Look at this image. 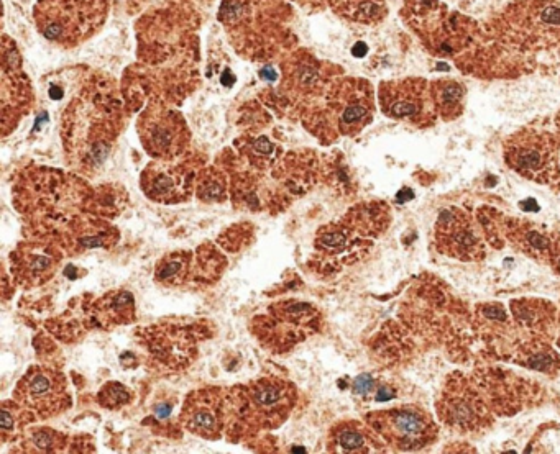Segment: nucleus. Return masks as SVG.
<instances>
[{"instance_id": "12", "label": "nucleus", "mask_w": 560, "mask_h": 454, "mask_svg": "<svg viewBox=\"0 0 560 454\" xmlns=\"http://www.w3.org/2000/svg\"><path fill=\"white\" fill-rule=\"evenodd\" d=\"M439 230L442 241L447 244L450 254L467 257L468 253H473V248L478 243L465 215L459 210H445L439 216Z\"/></svg>"}, {"instance_id": "17", "label": "nucleus", "mask_w": 560, "mask_h": 454, "mask_svg": "<svg viewBox=\"0 0 560 454\" xmlns=\"http://www.w3.org/2000/svg\"><path fill=\"white\" fill-rule=\"evenodd\" d=\"M197 197L204 202H222L227 195L225 177L217 171H207L197 179Z\"/></svg>"}, {"instance_id": "20", "label": "nucleus", "mask_w": 560, "mask_h": 454, "mask_svg": "<svg viewBox=\"0 0 560 454\" xmlns=\"http://www.w3.org/2000/svg\"><path fill=\"white\" fill-rule=\"evenodd\" d=\"M132 400V392L119 382H109L99 392V403L109 410H117Z\"/></svg>"}, {"instance_id": "1", "label": "nucleus", "mask_w": 560, "mask_h": 454, "mask_svg": "<svg viewBox=\"0 0 560 454\" xmlns=\"http://www.w3.org/2000/svg\"><path fill=\"white\" fill-rule=\"evenodd\" d=\"M107 5V0H38L34 20L46 40L76 46L100 30Z\"/></svg>"}, {"instance_id": "22", "label": "nucleus", "mask_w": 560, "mask_h": 454, "mask_svg": "<svg viewBox=\"0 0 560 454\" xmlns=\"http://www.w3.org/2000/svg\"><path fill=\"white\" fill-rule=\"evenodd\" d=\"M373 386H375V382H373L371 375L370 374H362L355 379L354 390H355V394H358V395H366L373 390Z\"/></svg>"}, {"instance_id": "13", "label": "nucleus", "mask_w": 560, "mask_h": 454, "mask_svg": "<svg viewBox=\"0 0 560 454\" xmlns=\"http://www.w3.org/2000/svg\"><path fill=\"white\" fill-rule=\"evenodd\" d=\"M371 117V102L366 94H350L343 97L340 114H338V127L343 135L358 133Z\"/></svg>"}, {"instance_id": "21", "label": "nucleus", "mask_w": 560, "mask_h": 454, "mask_svg": "<svg viewBox=\"0 0 560 454\" xmlns=\"http://www.w3.org/2000/svg\"><path fill=\"white\" fill-rule=\"evenodd\" d=\"M61 435L53 430H46V428H38L33 430L30 433V443L33 448H37V451H53L54 448L61 446Z\"/></svg>"}, {"instance_id": "9", "label": "nucleus", "mask_w": 560, "mask_h": 454, "mask_svg": "<svg viewBox=\"0 0 560 454\" xmlns=\"http://www.w3.org/2000/svg\"><path fill=\"white\" fill-rule=\"evenodd\" d=\"M379 102H381L383 111L391 118L421 120V118H426L431 110L427 99V86L423 79L383 84L379 87Z\"/></svg>"}, {"instance_id": "4", "label": "nucleus", "mask_w": 560, "mask_h": 454, "mask_svg": "<svg viewBox=\"0 0 560 454\" xmlns=\"http://www.w3.org/2000/svg\"><path fill=\"white\" fill-rule=\"evenodd\" d=\"M17 400L34 410L40 417L48 418L67 410L69 394L66 377L50 367L28 369L15 389Z\"/></svg>"}, {"instance_id": "26", "label": "nucleus", "mask_w": 560, "mask_h": 454, "mask_svg": "<svg viewBox=\"0 0 560 454\" xmlns=\"http://www.w3.org/2000/svg\"><path fill=\"white\" fill-rule=\"evenodd\" d=\"M366 51V46L365 45H362V43H358L355 48H354V54H357V56H360V54H358V53H362V56H363V53Z\"/></svg>"}, {"instance_id": "11", "label": "nucleus", "mask_w": 560, "mask_h": 454, "mask_svg": "<svg viewBox=\"0 0 560 454\" xmlns=\"http://www.w3.org/2000/svg\"><path fill=\"white\" fill-rule=\"evenodd\" d=\"M58 254L40 244H23L12 254V272L23 285L46 282L56 272Z\"/></svg>"}, {"instance_id": "10", "label": "nucleus", "mask_w": 560, "mask_h": 454, "mask_svg": "<svg viewBox=\"0 0 560 454\" xmlns=\"http://www.w3.org/2000/svg\"><path fill=\"white\" fill-rule=\"evenodd\" d=\"M373 427L401 448H412L427 435L429 420L417 410L395 408L373 418Z\"/></svg>"}, {"instance_id": "7", "label": "nucleus", "mask_w": 560, "mask_h": 454, "mask_svg": "<svg viewBox=\"0 0 560 454\" xmlns=\"http://www.w3.org/2000/svg\"><path fill=\"white\" fill-rule=\"evenodd\" d=\"M171 161L172 159H156L145 169L142 188L151 200L174 204L189 197L196 172L189 166L176 164Z\"/></svg>"}, {"instance_id": "16", "label": "nucleus", "mask_w": 560, "mask_h": 454, "mask_svg": "<svg viewBox=\"0 0 560 454\" xmlns=\"http://www.w3.org/2000/svg\"><path fill=\"white\" fill-rule=\"evenodd\" d=\"M189 261V253H172L164 256L156 266V281L168 285L181 284L184 277L188 276Z\"/></svg>"}, {"instance_id": "5", "label": "nucleus", "mask_w": 560, "mask_h": 454, "mask_svg": "<svg viewBox=\"0 0 560 454\" xmlns=\"http://www.w3.org/2000/svg\"><path fill=\"white\" fill-rule=\"evenodd\" d=\"M506 163L514 171L534 179H545L555 167V149L550 138L536 131H521L504 148Z\"/></svg>"}, {"instance_id": "19", "label": "nucleus", "mask_w": 560, "mask_h": 454, "mask_svg": "<svg viewBox=\"0 0 560 454\" xmlns=\"http://www.w3.org/2000/svg\"><path fill=\"white\" fill-rule=\"evenodd\" d=\"M335 446L342 452H358L365 451L366 439L362 431H358L352 425H343L334 433Z\"/></svg>"}, {"instance_id": "3", "label": "nucleus", "mask_w": 560, "mask_h": 454, "mask_svg": "<svg viewBox=\"0 0 560 454\" xmlns=\"http://www.w3.org/2000/svg\"><path fill=\"white\" fill-rule=\"evenodd\" d=\"M138 131L145 149L156 159H174L189 143V131L181 114L163 107L143 111Z\"/></svg>"}, {"instance_id": "2", "label": "nucleus", "mask_w": 560, "mask_h": 454, "mask_svg": "<svg viewBox=\"0 0 560 454\" xmlns=\"http://www.w3.org/2000/svg\"><path fill=\"white\" fill-rule=\"evenodd\" d=\"M114 110L99 95L87 94L86 99H78L67 115L64 114V123L67 130L64 135L81 130V144L74 151V158L82 166H97L107 158L109 149L117 135Z\"/></svg>"}, {"instance_id": "8", "label": "nucleus", "mask_w": 560, "mask_h": 454, "mask_svg": "<svg viewBox=\"0 0 560 454\" xmlns=\"http://www.w3.org/2000/svg\"><path fill=\"white\" fill-rule=\"evenodd\" d=\"M225 402L219 389H202L188 395L181 411L184 428L192 435L216 439L224 430Z\"/></svg>"}, {"instance_id": "18", "label": "nucleus", "mask_w": 560, "mask_h": 454, "mask_svg": "<svg viewBox=\"0 0 560 454\" xmlns=\"http://www.w3.org/2000/svg\"><path fill=\"white\" fill-rule=\"evenodd\" d=\"M435 94H437V105L444 117H450L453 108H460V102L463 97V89L460 84L444 81L435 86Z\"/></svg>"}, {"instance_id": "25", "label": "nucleus", "mask_w": 560, "mask_h": 454, "mask_svg": "<svg viewBox=\"0 0 560 454\" xmlns=\"http://www.w3.org/2000/svg\"><path fill=\"white\" fill-rule=\"evenodd\" d=\"M409 199H412V192L409 191V188H404L403 192L398 194V200L399 202H406V200H409Z\"/></svg>"}, {"instance_id": "15", "label": "nucleus", "mask_w": 560, "mask_h": 454, "mask_svg": "<svg viewBox=\"0 0 560 454\" xmlns=\"http://www.w3.org/2000/svg\"><path fill=\"white\" fill-rule=\"evenodd\" d=\"M133 295H130L125 290L112 292L107 297H103L102 305H97L100 317L112 320L115 323H127V321L133 320Z\"/></svg>"}, {"instance_id": "6", "label": "nucleus", "mask_w": 560, "mask_h": 454, "mask_svg": "<svg viewBox=\"0 0 560 454\" xmlns=\"http://www.w3.org/2000/svg\"><path fill=\"white\" fill-rule=\"evenodd\" d=\"M248 408L266 428H274L286 420L294 407L296 390L289 382L263 377L248 387Z\"/></svg>"}, {"instance_id": "14", "label": "nucleus", "mask_w": 560, "mask_h": 454, "mask_svg": "<svg viewBox=\"0 0 560 454\" xmlns=\"http://www.w3.org/2000/svg\"><path fill=\"white\" fill-rule=\"evenodd\" d=\"M71 238L76 241V244H78L81 249L107 248L119 238V233H117L109 223L92 220V221L82 223V225H76V232Z\"/></svg>"}, {"instance_id": "23", "label": "nucleus", "mask_w": 560, "mask_h": 454, "mask_svg": "<svg viewBox=\"0 0 560 454\" xmlns=\"http://www.w3.org/2000/svg\"><path fill=\"white\" fill-rule=\"evenodd\" d=\"M393 394H395V392H393V390H391L390 387H381V389L378 390L376 400H378V402H384V400L391 399V397H393Z\"/></svg>"}, {"instance_id": "24", "label": "nucleus", "mask_w": 560, "mask_h": 454, "mask_svg": "<svg viewBox=\"0 0 560 454\" xmlns=\"http://www.w3.org/2000/svg\"><path fill=\"white\" fill-rule=\"evenodd\" d=\"M169 411H171L169 405L160 403V405H158V408H156V415H158V417H168V415H169Z\"/></svg>"}]
</instances>
